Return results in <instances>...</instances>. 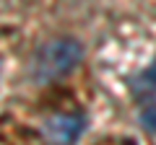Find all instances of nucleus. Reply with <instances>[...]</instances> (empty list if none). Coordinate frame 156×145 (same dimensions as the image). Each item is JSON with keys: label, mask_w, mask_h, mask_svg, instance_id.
<instances>
[{"label": "nucleus", "mask_w": 156, "mask_h": 145, "mask_svg": "<svg viewBox=\"0 0 156 145\" xmlns=\"http://www.w3.org/2000/svg\"><path fill=\"white\" fill-rule=\"evenodd\" d=\"M83 130H86L83 114H55L44 122L42 132L50 145H76Z\"/></svg>", "instance_id": "f03ea898"}, {"label": "nucleus", "mask_w": 156, "mask_h": 145, "mask_svg": "<svg viewBox=\"0 0 156 145\" xmlns=\"http://www.w3.org/2000/svg\"><path fill=\"white\" fill-rule=\"evenodd\" d=\"M140 124H143L148 132H156V104L146 106L143 112H140Z\"/></svg>", "instance_id": "20e7f679"}, {"label": "nucleus", "mask_w": 156, "mask_h": 145, "mask_svg": "<svg viewBox=\"0 0 156 145\" xmlns=\"http://www.w3.org/2000/svg\"><path fill=\"white\" fill-rule=\"evenodd\" d=\"M83 57V47L73 36H60V39L47 42L39 47L31 60V78L37 83H55L73 72Z\"/></svg>", "instance_id": "f257e3e1"}, {"label": "nucleus", "mask_w": 156, "mask_h": 145, "mask_svg": "<svg viewBox=\"0 0 156 145\" xmlns=\"http://www.w3.org/2000/svg\"><path fill=\"white\" fill-rule=\"evenodd\" d=\"M140 86H143V91H148V93H156V60L151 62V67L140 75Z\"/></svg>", "instance_id": "7ed1b4c3"}]
</instances>
